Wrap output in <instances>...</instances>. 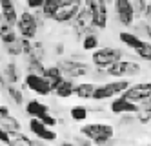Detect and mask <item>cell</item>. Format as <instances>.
<instances>
[{
    "instance_id": "20",
    "label": "cell",
    "mask_w": 151,
    "mask_h": 146,
    "mask_svg": "<svg viewBox=\"0 0 151 146\" xmlns=\"http://www.w3.org/2000/svg\"><path fill=\"white\" fill-rule=\"evenodd\" d=\"M118 38H120V42L124 44L126 48H129V49H137V48H140V44H142L144 40L140 38L137 33H131V31H120L118 33Z\"/></svg>"
},
{
    "instance_id": "23",
    "label": "cell",
    "mask_w": 151,
    "mask_h": 146,
    "mask_svg": "<svg viewBox=\"0 0 151 146\" xmlns=\"http://www.w3.org/2000/svg\"><path fill=\"white\" fill-rule=\"evenodd\" d=\"M4 46V51L7 57H11V59H18V57H22V42H20V37L11 40V42H6L2 44Z\"/></svg>"
},
{
    "instance_id": "14",
    "label": "cell",
    "mask_w": 151,
    "mask_h": 146,
    "mask_svg": "<svg viewBox=\"0 0 151 146\" xmlns=\"http://www.w3.org/2000/svg\"><path fill=\"white\" fill-rule=\"evenodd\" d=\"M2 75H4V81L7 84H18L20 78H22V71H20L17 59H11L4 62V68H2Z\"/></svg>"
},
{
    "instance_id": "24",
    "label": "cell",
    "mask_w": 151,
    "mask_h": 146,
    "mask_svg": "<svg viewBox=\"0 0 151 146\" xmlns=\"http://www.w3.org/2000/svg\"><path fill=\"white\" fill-rule=\"evenodd\" d=\"M100 44V37L96 35V31H91L88 35H84L82 38V49L84 51H95Z\"/></svg>"
},
{
    "instance_id": "7",
    "label": "cell",
    "mask_w": 151,
    "mask_h": 146,
    "mask_svg": "<svg viewBox=\"0 0 151 146\" xmlns=\"http://www.w3.org/2000/svg\"><path fill=\"white\" fill-rule=\"evenodd\" d=\"M71 31H73V35H75L77 40H82L84 35L95 31V24H93L91 15H89V11H88L86 6H82V9L78 11V15L71 20Z\"/></svg>"
},
{
    "instance_id": "30",
    "label": "cell",
    "mask_w": 151,
    "mask_h": 146,
    "mask_svg": "<svg viewBox=\"0 0 151 146\" xmlns=\"http://www.w3.org/2000/svg\"><path fill=\"white\" fill-rule=\"evenodd\" d=\"M11 144H22V146H33L35 144V141L31 139L29 135H26V133H22V131H18V133H15V135H11Z\"/></svg>"
},
{
    "instance_id": "38",
    "label": "cell",
    "mask_w": 151,
    "mask_h": 146,
    "mask_svg": "<svg viewBox=\"0 0 151 146\" xmlns=\"http://www.w3.org/2000/svg\"><path fill=\"white\" fill-rule=\"evenodd\" d=\"M144 18L151 22V2H147V7H146V13H144Z\"/></svg>"
},
{
    "instance_id": "17",
    "label": "cell",
    "mask_w": 151,
    "mask_h": 146,
    "mask_svg": "<svg viewBox=\"0 0 151 146\" xmlns=\"http://www.w3.org/2000/svg\"><path fill=\"white\" fill-rule=\"evenodd\" d=\"M0 13L4 15V18H6L11 26H15V24H17L18 15H20L13 0H0Z\"/></svg>"
},
{
    "instance_id": "25",
    "label": "cell",
    "mask_w": 151,
    "mask_h": 146,
    "mask_svg": "<svg viewBox=\"0 0 151 146\" xmlns=\"http://www.w3.org/2000/svg\"><path fill=\"white\" fill-rule=\"evenodd\" d=\"M26 59V71L27 73H44L46 66H44V60H40L37 57H24Z\"/></svg>"
},
{
    "instance_id": "6",
    "label": "cell",
    "mask_w": 151,
    "mask_h": 146,
    "mask_svg": "<svg viewBox=\"0 0 151 146\" xmlns=\"http://www.w3.org/2000/svg\"><path fill=\"white\" fill-rule=\"evenodd\" d=\"M140 73H142L140 64L135 60H126V59H120L118 62H115L113 66L107 68V75L113 78H131Z\"/></svg>"
},
{
    "instance_id": "3",
    "label": "cell",
    "mask_w": 151,
    "mask_h": 146,
    "mask_svg": "<svg viewBox=\"0 0 151 146\" xmlns=\"http://www.w3.org/2000/svg\"><path fill=\"white\" fill-rule=\"evenodd\" d=\"M129 82L127 78H115V81H107L104 84H96V89L93 93V100L96 102H102V100H107V99H115L118 95H122V92L129 88Z\"/></svg>"
},
{
    "instance_id": "22",
    "label": "cell",
    "mask_w": 151,
    "mask_h": 146,
    "mask_svg": "<svg viewBox=\"0 0 151 146\" xmlns=\"http://www.w3.org/2000/svg\"><path fill=\"white\" fill-rule=\"evenodd\" d=\"M6 95H7V99L11 100L15 106L20 108L24 104V93H22V89H20L17 84H7L6 86Z\"/></svg>"
},
{
    "instance_id": "37",
    "label": "cell",
    "mask_w": 151,
    "mask_h": 146,
    "mask_svg": "<svg viewBox=\"0 0 151 146\" xmlns=\"http://www.w3.org/2000/svg\"><path fill=\"white\" fill-rule=\"evenodd\" d=\"M7 113H11V111H9V106L7 104H0V117L7 115Z\"/></svg>"
},
{
    "instance_id": "29",
    "label": "cell",
    "mask_w": 151,
    "mask_h": 146,
    "mask_svg": "<svg viewBox=\"0 0 151 146\" xmlns=\"http://www.w3.org/2000/svg\"><path fill=\"white\" fill-rule=\"evenodd\" d=\"M138 106H140V104H138ZM135 117H137V122H140V124H149V122H151V108L140 106Z\"/></svg>"
},
{
    "instance_id": "32",
    "label": "cell",
    "mask_w": 151,
    "mask_h": 146,
    "mask_svg": "<svg viewBox=\"0 0 151 146\" xmlns=\"http://www.w3.org/2000/svg\"><path fill=\"white\" fill-rule=\"evenodd\" d=\"M146 7H147V0H133V9H135V18H144L146 13Z\"/></svg>"
},
{
    "instance_id": "10",
    "label": "cell",
    "mask_w": 151,
    "mask_h": 146,
    "mask_svg": "<svg viewBox=\"0 0 151 146\" xmlns=\"http://www.w3.org/2000/svg\"><path fill=\"white\" fill-rule=\"evenodd\" d=\"M113 7H115V17L118 20V24H122L124 28L133 26L135 22L133 0H113Z\"/></svg>"
},
{
    "instance_id": "31",
    "label": "cell",
    "mask_w": 151,
    "mask_h": 146,
    "mask_svg": "<svg viewBox=\"0 0 151 146\" xmlns=\"http://www.w3.org/2000/svg\"><path fill=\"white\" fill-rule=\"evenodd\" d=\"M29 57H37L40 60H44L46 59V46H44V42H42V40H33V51H31Z\"/></svg>"
},
{
    "instance_id": "16",
    "label": "cell",
    "mask_w": 151,
    "mask_h": 146,
    "mask_svg": "<svg viewBox=\"0 0 151 146\" xmlns=\"http://www.w3.org/2000/svg\"><path fill=\"white\" fill-rule=\"evenodd\" d=\"M26 113H27V117H38V119H42L46 113H49V106L44 104L38 99H31V100L26 102Z\"/></svg>"
},
{
    "instance_id": "5",
    "label": "cell",
    "mask_w": 151,
    "mask_h": 146,
    "mask_svg": "<svg viewBox=\"0 0 151 146\" xmlns=\"http://www.w3.org/2000/svg\"><path fill=\"white\" fill-rule=\"evenodd\" d=\"M15 28H17V31H18L20 37L31 38V40L37 38L38 29H40V28H38V22H37V18H35V13H33L31 9H22V11H20Z\"/></svg>"
},
{
    "instance_id": "26",
    "label": "cell",
    "mask_w": 151,
    "mask_h": 146,
    "mask_svg": "<svg viewBox=\"0 0 151 146\" xmlns=\"http://www.w3.org/2000/svg\"><path fill=\"white\" fill-rule=\"evenodd\" d=\"M62 2H58V0H44V6H42V15H44L47 20H53V17H55V13L58 11Z\"/></svg>"
},
{
    "instance_id": "28",
    "label": "cell",
    "mask_w": 151,
    "mask_h": 146,
    "mask_svg": "<svg viewBox=\"0 0 151 146\" xmlns=\"http://www.w3.org/2000/svg\"><path fill=\"white\" fill-rule=\"evenodd\" d=\"M135 55L140 60H144V62H151V42L144 40L142 44H140V48L135 49Z\"/></svg>"
},
{
    "instance_id": "35",
    "label": "cell",
    "mask_w": 151,
    "mask_h": 146,
    "mask_svg": "<svg viewBox=\"0 0 151 146\" xmlns=\"http://www.w3.org/2000/svg\"><path fill=\"white\" fill-rule=\"evenodd\" d=\"M0 142H4V144H11V135L0 126Z\"/></svg>"
},
{
    "instance_id": "4",
    "label": "cell",
    "mask_w": 151,
    "mask_h": 146,
    "mask_svg": "<svg viewBox=\"0 0 151 146\" xmlns=\"http://www.w3.org/2000/svg\"><path fill=\"white\" fill-rule=\"evenodd\" d=\"M91 64L95 68H104L107 70L109 66H113L115 62H118L120 59H124V51L122 48H115V46H106V48H96L95 51H91Z\"/></svg>"
},
{
    "instance_id": "18",
    "label": "cell",
    "mask_w": 151,
    "mask_h": 146,
    "mask_svg": "<svg viewBox=\"0 0 151 146\" xmlns=\"http://www.w3.org/2000/svg\"><path fill=\"white\" fill-rule=\"evenodd\" d=\"M0 126H2L9 135H15V133L22 131V122H20L15 115H11V113L0 117Z\"/></svg>"
},
{
    "instance_id": "33",
    "label": "cell",
    "mask_w": 151,
    "mask_h": 146,
    "mask_svg": "<svg viewBox=\"0 0 151 146\" xmlns=\"http://www.w3.org/2000/svg\"><path fill=\"white\" fill-rule=\"evenodd\" d=\"M135 28H137V31L140 33V35H144L146 38L151 40V22H149V20H146V18H144V20H140Z\"/></svg>"
},
{
    "instance_id": "1",
    "label": "cell",
    "mask_w": 151,
    "mask_h": 146,
    "mask_svg": "<svg viewBox=\"0 0 151 146\" xmlns=\"http://www.w3.org/2000/svg\"><path fill=\"white\" fill-rule=\"evenodd\" d=\"M80 135L88 137L93 144H107L115 135V128L107 122H89L80 128Z\"/></svg>"
},
{
    "instance_id": "19",
    "label": "cell",
    "mask_w": 151,
    "mask_h": 146,
    "mask_svg": "<svg viewBox=\"0 0 151 146\" xmlns=\"http://www.w3.org/2000/svg\"><path fill=\"white\" fill-rule=\"evenodd\" d=\"M95 89H96L95 82H78V84H75V88H73V95L82 99V100H89V99H93Z\"/></svg>"
},
{
    "instance_id": "2",
    "label": "cell",
    "mask_w": 151,
    "mask_h": 146,
    "mask_svg": "<svg viewBox=\"0 0 151 146\" xmlns=\"http://www.w3.org/2000/svg\"><path fill=\"white\" fill-rule=\"evenodd\" d=\"M57 66L62 70L64 77H69V78H84L93 73L91 64H88L82 59H77V55H73L69 59H58Z\"/></svg>"
},
{
    "instance_id": "39",
    "label": "cell",
    "mask_w": 151,
    "mask_h": 146,
    "mask_svg": "<svg viewBox=\"0 0 151 146\" xmlns=\"http://www.w3.org/2000/svg\"><path fill=\"white\" fill-rule=\"evenodd\" d=\"M58 2H64V0H58Z\"/></svg>"
},
{
    "instance_id": "34",
    "label": "cell",
    "mask_w": 151,
    "mask_h": 146,
    "mask_svg": "<svg viewBox=\"0 0 151 146\" xmlns=\"http://www.w3.org/2000/svg\"><path fill=\"white\" fill-rule=\"evenodd\" d=\"M26 6H27V9H31V11H37V9H42V6H44V0H26Z\"/></svg>"
},
{
    "instance_id": "11",
    "label": "cell",
    "mask_w": 151,
    "mask_h": 146,
    "mask_svg": "<svg viewBox=\"0 0 151 146\" xmlns=\"http://www.w3.org/2000/svg\"><path fill=\"white\" fill-rule=\"evenodd\" d=\"M29 131L31 135H35V139L38 141H47V142H53L57 141V131L53 130L51 126L44 124L38 117H29Z\"/></svg>"
},
{
    "instance_id": "15",
    "label": "cell",
    "mask_w": 151,
    "mask_h": 146,
    "mask_svg": "<svg viewBox=\"0 0 151 146\" xmlns=\"http://www.w3.org/2000/svg\"><path fill=\"white\" fill-rule=\"evenodd\" d=\"M73 88H75V78L64 77L62 81L53 88V95L58 97V99H69V97H73Z\"/></svg>"
},
{
    "instance_id": "9",
    "label": "cell",
    "mask_w": 151,
    "mask_h": 146,
    "mask_svg": "<svg viewBox=\"0 0 151 146\" xmlns=\"http://www.w3.org/2000/svg\"><path fill=\"white\" fill-rule=\"evenodd\" d=\"M82 6H84V0H64L58 11L55 13V17H53V22H57V24H69L78 15Z\"/></svg>"
},
{
    "instance_id": "21",
    "label": "cell",
    "mask_w": 151,
    "mask_h": 146,
    "mask_svg": "<svg viewBox=\"0 0 151 146\" xmlns=\"http://www.w3.org/2000/svg\"><path fill=\"white\" fill-rule=\"evenodd\" d=\"M42 75H44V77L47 78V81L51 82V86H53V88H55V86L62 81V78H64V73H62V70L58 68L57 64L46 66V70H44V73H42Z\"/></svg>"
},
{
    "instance_id": "13",
    "label": "cell",
    "mask_w": 151,
    "mask_h": 146,
    "mask_svg": "<svg viewBox=\"0 0 151 146\" xmlns=\"http://www.w3.org/2000/svg\"><path fill=\"white\" fill-rule=\"evenodd\" d=\"M138 102H133V100H127L124 99L122 95H118L115 97V100H111V104H109V110H111V113L115 115H124V113H137L138 111Z\"/></svg>"
},
{
    "instance_id": "36",
    "label": "cell",
    "mask_w": 151,
    "mask_h": 146,
    "mask_svg": "<svg viewBox=\"0 0 151 146\" xmlns=\"http://www.w3.org/2000/svg\"><path fill=\"white\" fill-rule=\"evenodd\" d=\"M64 53H66V46H64L62 42H60V44H57V46H55V55H57V57H62Z\"/></svg>"
},
{
    "instance_id": "8",
    "label": "cell",
    "mask_w": 151,
    "mask_h": 146,
    "mask_svg": "<svg viewBox=\"0 0 151 146\" xmlns=\"http://www.w3.org/2000/svg\"><path fill=\"white\" fill-rule=\"evenodd\" d=\"M24 88L33 92L37 95H42V97H47V95H53V86L51 82L44 75L40 73H26L24 77Z\"/></svg>"
},
{
    "instance_id": "27",
    "label": "cell",
    "mask_w": 151,
    "mask_h": 146,
    "mask_svg": "<svg viewBox=\"0 0 151 146\" xmlns=\"http://www.w3.org/2000/svg\"><path fill=\"white\" fill-rule=\"evenodd\" d=\"M88 113H89V110L86 106H73L69 110V117L75 122H84L86 119H88Z\"/></svg>"
},
{
    "instance_id": "12",
    "label": "cell",
    "mask_w": 151,
    "mask_h": 146,
    "mask_svg": "<svg viewBox=\"0 0 151 146\" xmlns=\"http://www.w3.org/2000/svg\"><path fill=\"white\" fill-rule=\"evenodd\" d=\"M122 97L133 102H142V100L151 97V82H138V84H129L126 92H122Z\"/></svg>"
}]
</instances>
